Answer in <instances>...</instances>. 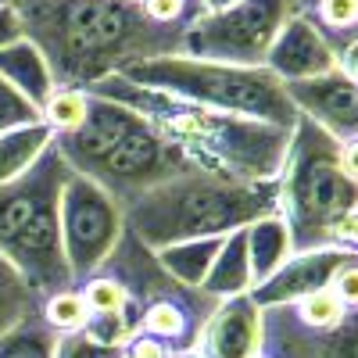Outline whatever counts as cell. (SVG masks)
I'll return each instance as SVG.
<instances>
[{"label": "cell", "mask_w": 358, "mask_h": 358, "mask_svg": "<svg viewBox=\"0 0 358 358\" xmlns=\"http://www.w3.org/2000/svg\"><path fill=\"white\" fill-rule=\"evenodd\" d=\"M201 4V15H212V11H226L233 4H241V0H197Z\"/></svg>", "instance_id": "35"}, {"label": "cell", "mask_w": 358, "mask_h": 358, "mask_svg": "<svg viewBox=\"0 0 358 358\" xmlns=\"http://www.w3.org/2000/svg\"><path fill=\"white\" fill-rule=\"evenodd\" d=\"M294 15V0H241L226 11L197 15L179 40V54L222 65H265V54Z\"/></svg>", "instance_id": "8"}, {"label": "cell", "mask_w": 358, "mask_h": 358, "mask_svg": "<svg viewBox=\"0 0 358 358\" xmlns=\"http://www.w3.org/2000/svg\"><path fill=\"white\" fill-rule=\"evenodd\" d=\"M341 165H344V172L358 183V140H348V143H341Z\"/></svg>", "instance_id": "34"}, {"label": "cell", "mask_w": 358, "mask_h": 358, "mask_svg": "<svg viewBox=\"0 0 358 358\" xmlns=\"http://www.w3.org/2000/svg\"><path fill=\"white\" fill-rule=\"evenodd\" d=\"M57 341L62 337H57L40 315H33V319L18 322L15 330H8L0 337V358H54Z\"/></svg>", "instance_id": "21"}, {"label": "cell", "mask_w": 358, "mask_h": 358, "mask_svg": "<svg viewBox=\"0 0 358 358\" xmlns=\"http://www.w3.org/2000/svg\"><path fill=\"white\" fill-rule=\"evenodd\" d=\"M276 183L290 255L337 248L330 241L334 226L358 208V183L341 165V143L308 118H297Z\"/></svg>", "instance_id": "6"}, {"label": "cell", "mask_w": 358, "mask_h": 358, "mask_svg": "<svg viewBox=\"0 0 358 358\" xmlns=\"http://www.w3.org/2000/svg\"><path fill=\"white\" fill-rule=\"evenodd\" d=\"M268 215H280V183H233L187 172L122 204V222L143 248L165 251L187 241H222Z\"/></svg>", "instance_id": "3"}, {"label": "cell", "mask_w": 358, "mask_h": 358, "mask_svg": "<svg viewBox=\"0 0 358 358\" xmlns=\"http://www.w3.org/2000/svg\"><path fill=\"white\" fill-rule=\"evenodd\" d=\"M0 76H4L25 101H33L36 108H43V101L54 90V79H50L43 54L29 40H18V43L0 50Z\"/></svg>", "instance_id": "15"}, {"label": "cell", "mask_w": 358, "mask_h": 358, "mask_svg": "<svg viewBox=\"0 0 358 358\" xmlns=\"http://www.w3.org/2000/svg\"><path fill=\"white\" fill-rule=\"evenodd\" d=\"M118 76L136 86L183 97L190 104L262 118V122H273L280 129H294L297 118H301L287 97V83H280L265 65H222L187 54H165L129 65Z\"/></svg>", "instance_id": "7"}, {"label": "cell", "mask_w": 358, "mask_h": 358, "mask_svg": "<svg viewBox=\"0 0 358 358\" xmlns=\"http://www.w3.org/2000/svg\"><path fill=\"white\" fill-rule=\"evenodd\" d=\"M118 355H122L118 348H104L97 341H90L83 330L65 334L62 341H57V351H54V358H118Z\"/></svg>", "instance_id": "28"}, {"label": "cell", "mask_w": 358, "mask_h": 358, "mask_svg": "<svg viewBox=\"0 0 358 358\" xmlns=\"http://www.w3.org/2000/svg\"><path fill=\"white\" fill-rule=\"evenodd\" d=\"M79 294H83V301H86L90 319L136 312V308L129 305V294H126L122 287H118L111 276H104V273H97V276H90L86 283H79Z\"/></svg>", "instance_id": "25"}, {"label": "cell", "mask_w": 358, "mask_h": 358, "mask_svg": "<svg viewBox=\"0 0 358 358\" xmlns=\"http://www.w3.org/2000/svg\"><path fill=\"white\" fill-rule=\"evenodd\" d=\"M337 69H341L348 79H355V83H358V40H355V43H348V47L337 54Z\"/></svg>", "instance_id": "33"}, {"label": "cell", "mask_w": 358, "mask_h": 358, "mask_svg": "<svg viewBox=\"0 0 358 358\" xmlns=\"http://www.w3.org/2000/svg\"><path fill=\"white\" fill-rule=\"evenodd\" d=\"M50 147L65 158L72 172L111 194L118 208L143 190L194 172L140 111L97 94H90L86 122L69 133H57Z\"/></svg>", "instance_id": "4"}, {"label": "cell", "mask_w": 358, "mask_h": 358, "mask_svg": "<svg viewBox=\"0 0 358 358\" xmlns=\"http://www.w3.org/2000/svg\"><path fill=\"white\" fill-rule=\"evenodd\" d=\"M294 15L308 18L337 54L358 40V0H294Z\"/></svg>", "instance_id": "16"}, {"label": "cell", "mask_w": 358, "mask_h": 358, "mask_svg": "<svg viewBox=\"0 0 358 358\" xmlns=\"http://www.w3.org/2000/svg\"><path fill=\"white\" fill-rule=\"evenodd\" d=\"M290 308H294L297 322L308 326V330H315V334H334L337 326L344 322V315H348V308L341 305V297L330 287H319V290L305 294L301 301H294Z\"/></svg>", "instance_id": "24"}, {"label": "cell", "mask_w": 358, "mask_h": 358, "mask_svg": "<svg viewBox=\"0 0 358 358\" xmlns=\"http://www.w3.org/2000/svg\"><path fill=\"white\" fill-rule=\"evenodd\" d=\"M122 233L126 222L115 197L104 194L97 183H90L86 176L69 172L62 190V244L76 287L101 273L104 258L115 251Z\"/></svg>", "instance_id": "9"}, {"label": "cell", "mask_w": 358, "mask_h": 358, "mask_svg": "<svg viewBox=\"0 0 358 358\" xmlns=\"http://www.w3.org/2000/svg\"><path fill=\"white\" fill-rule=\"evenodd\" d=\"M33 315H40V297L25 287V280L15 273V265L0 255V337Z\"/></svg>", "instance_id": "20"}, {"label": "cell", "mask_w": 358, "mask_h": 358, "mask_svg": "<svg viewBox=\"0 0 358 358\" xmlns=\"http://www.w3.org/2000/svg\"><path fill=\"white\" fill-rule=\"evenodd\" d=\"M355 258V251L344 248H319V251H301V255H290L280 268L268 280H262L251 290V301L258 308H276V305H294L301 301L305 294L319 290V287H330L334 273Z\"/></svg>", "instance_id": "11"}, {"label": "cell", "mask_w": 358, "mask_h": 358, "mask_svg": "<svg viewBox=\"0 0 358 358\" xmlns=\"http://www.w3.org/2000/svg\"><path fill=\"white\" fill-rule=\"evenodd\" d=\"M18 40H25V33H22V18H18L15 4H8V8H0V50L11 47V43H18Z\"/></svg>", "instance_id": "31"}, {"label": "cell", "mask_w": 358, "mask_h": 358, "mask_svg": "<svg viewBox=\"0 0 358 358\" xmlns=\"http://www.w3.org/2000/svg\"><path fill=\"white\" fill-rule=\"evenodd\" d=\"M40 319L50 326L57 337L86 330L90 312H86V301H83L79 287H65V290H57V294L43 297V301H40Z\"/></svg>", "instance_id": "23"}, {"label": "cell", "mask_w": 358, "mask_h": 358, "mask_svg": "<svg viewBox=\"0 0 358 358\" xmlns=\"http://www.w3.org/2000/svg\"><path fill=\"white\" fill-rule=\"evenodd\" d=\"M140 11L151 18L155 25L183 33V29L201 15V4H197V0H140Z\"/></svg>", "instance_id": "27"}, {"label": "cell", "mask_w": 358, "mask_h": 358, "mask_svg": "<svg viewBox=\"0 0 358 358\" xmlns=\"http://www.w3.org/2000/svg\"><path fill=\"white\" fill-rule=\"evenodd\" d=\"M69 172L65 158L47 147L29 172L0 183V255L40 301L76 287L62 244V190Z\"/></svg>", "instance_id": "5"}, {"label": "cell", "mask_w": 358, "mask_h": 358, "mask_svg": "<svg viewBox=\"0 0 358 358\" xmlns=\"http://www.w3.org/2000/svg\"><path fill=\"white\" fill-rule=\"evenodd\" d=\"M8 4H15V0H0V8H8Z\"/></svg>", "instance_id": "37"}, {"label": "cell", "mask_w": 358, "mask_h": 358, "mask_svg": "<svg viewBox=\"0 0 358 358\" xmlns=\"http://www.w3.org/2000/svg\"><path fill=\"white\" fill-rule=\"evenodd\" d=\"M226 241V236H222ZM222 241H187V244H176V248H165V251H155L162 268L183 287H201L208 268H212Z\"/></svg>", "instance_id": "19"}, {"label": "cell", "mask_w": 358, "mask_h": 358, "mask_svg": "<svg viewBox=\"0 0 358 358\" xmlns=\"http://www.w3.org/2000/svg\"><path fill=\"white\" fill-rule=\"evenodd\" d=\"M204 294L219 297V301H226V297H236V294H251L255 290V276H251V258H248V229L241 233H229L212 268H208V276L201 283Z\"/></svg>", "instance_id": "14"}, {"label": "cell", "mask_w": 358, "mask_h": 358, "mask_svg": "<svg viewBox=\"0 0 358 358\" xmlns=\"http://www.w3.org/2000/svg\"><path fill=\"white\" fill-rule=\"evenodd\" d=\"M248 258H251L255 287L262 280H268L290 258V233H287L280 215H268V219L248 226Z\"/></svg>", "instance_id": "17"}, {"label": "cell", "mask_w": 358, "mask_h": 358, "mask_svg": "<svg viewBox=\"0 0 358 358\" xmlns=\"http://www.w3.org/2000/svg\"><path fill=\"white\" fill-rule=\"evenodd\" d=\"M40 122V108L33 101H25L18 90L0 76V133H11L22 126H36Z\"/></svg>", "instance_id": "26"}, {"label": "cell", "mask_w": 358, "mask_h": 358, "mask_svg": "<svg viewBox=\"0 0 358 358\" xmlns=\"http://www.w3.org/2000/svg\"><path fill=\"white\" fill-rule=\"evenodd\" d=\"M265 69L280 83H301L337 69V50L322 40V33L301 15H290L280 36L265 54Z\"/></svg>", "instance_id": "12"}, {"label": "cell", "mask_w": 358, "mask_h": 358, "mask_svg": "<svg viewBox=\"0 0 358 358\" xmlns=\"http://www.w3.org/2000/svg\"><path fill=\"white\" fill-rule=\"evenodd\" d=\"M169 358H201L197 351H190V355H169Z\"/></svg>", "instance_id": "36"}, {"label": "cell", "mask_w": 358, "mask_h": 358, "mask_svg": "<svg viewBox=\"0 0 358 358\" xmlns=\"http://www.w3.org/2000/svg\"><path fill=\"white\" fill-rule=\"evenodd\" d=\"M126 355H129V358H169V351H165L158 341L143 337V334H140V337H136V341L126 348Z\"/></svg>", "instance_id": "32"}, {"label": "cell", "mask_w": 358, "mask_h": 358, "mask_svg": "<svg viewBox=\"0 0 358 358\" xmlns=\"http://www.w3.org/2000/svg\"><path fill=\"white\" fill-rule=\"evenodd\" d=\"M330 290L341 297V305H344L348 312H355V308H358V255H355V258H348V262L337 268V273H334Z\"/></svg>", "instance_id": "29"}, {"label": "cell", "mask_w": 358, "mask_h": 358, "mask_svg": "<svg viewBox=\"0 0 358 358\" xmlns=\"http://www.w3.org/2000/svg\"><path fill=\"white\" fill-rule=\"evenodd\" d=\"M86 111H90V90L79 86H54L50 97L40 108V122L57 136V133H69L76 126L86 122Z\"/></svg>", "instance_id": "22"}, {"label": "cell", "mask_w": 358, "mask_h": 358, "mask_svg": "<svg viewBox=\"0 0 358 358\" xmlns=\"http://www.w3.org/2000/svg\"><path fill=\"white\" fill-rule=\"evenodd\" d=\"M50 140H54V133L43 122L0 133V183H11V179L33 169L36 158L50 147Z\"/></svg>", "instance_id": "18"}, {"label": "cell", "mask_w": 358, "mask_h": 358, "mask_svg": "<svg viewBox=\"0 0 358 358\" xmlns=\"http://www.w3.org/2000/svg\"><path fill=\"white\" fill-rule=\"evenodd\" d=\"M90 94L111 97L140 111L151 122L194 172L233 179V183H265V179H280L290 133L262 118L248 115H229L204 104H190L183 97L162 94V90L136 86L122 76H108Z\"/></svg>", "instance_id": "2"}, {"label": "cell", "mask_w": 358, "mask_h": 358, "mask_svg": "<svg viewBox=\"0 0 358 358\" xmlns=\"http://www.w3.org/2000/svg\"><path fill=\"white\" fill-rule=\"evenodd\" d=\"M330 241H334L337 248H344V251H355V255H358V208H355V212H348V215L334 226Z\"/></svg>", "instance_id": "30"}, {"label": "cell", "mask_w": 358, "mask_h": 358, "mask_svg": "<svg viewBox=\"0 0 358 358\" xmlns=\"http://www.w3.org/2000/svg\"><path fill=\"white\" fill-rule=\"evenodd\" d=\"M118 358H129V355H126V351H122V355H118Z\"/></svg>", "instance_id": "38"}, {"label": "cell", "mask_w": 358, "mask_h": 358, "mask_svg": "<svg viewBox=\"0 0 358 358\" xmlns=\"http://www.w3.org/2000/svg\"><path fill=\"white\" fill-rule=\"evenodd\" d=\"M15 11L54 86L90 90L129 65L179 54L183 40L147 18L140 0H15Z\"/></svg>", "instance_id": "1"}, {"label": "cell", "mask_w": 358, "mask_h": 358, "mask_svg": "<svg viewBox=\"0 0 358 358\" xmlns=\"http://www.w3.org/2000/svg\"><path fill=\"white\" fill-rule=\"evenodd\" d=\"M287 97L297 115L330 133L337 143L358 140V83L348 79L341 69L315 79L287 83Z\"/></svg>", "instance_id": "10"}, {"label": "cell", "mask_w": 358, "mask_h": 358, "mask_svg": "<svg viewBox=\"0 0 358 358\" xmlns=\"http://www.w3.org/2000/svg\"><path fill=\"white\" fill-rule=\"evenodd\" d=\"M201 358H262V308L251 294H236L219 301L208 319L201 344Z\"/></svg>", "instance_id": "13"}]
</instances>
